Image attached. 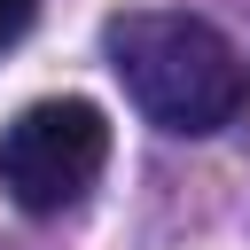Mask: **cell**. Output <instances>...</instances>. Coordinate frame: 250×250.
I'll return each instance as SVG.
<instances>
[{
	"instance_id": "cell-1",
	"label": "cell",
	"mask_w": 250,
	"mask_h": 250,
	"mask_svg": "<svg viewBox=\"0 0 250 250\" xmlns=\"http://www.w3.org/2000/svg\"><path fill=\"white\" fill-rule=\"evenodd\" d=\"M102 55H109L117 86L133 94V109H141L148 125H164V133H219V125L250 102L242 55H234L203 16H180V8L109 16Z\"/></svg>"
},
{
	"instance_id": "cell-2",
	"label": "cell",
	"mask_w": 250,
	"mask_h": 250,
	"mask_svg": "<svg viewBox=\"0 0 250 250\" xmlns=\"http://www.w3.org/2000/svg\"><path fill=\"white\" fill-rule=\"evenodd\" d=\"M109 164V117L78 94H55V102H31L0 125V188L8 203L23 211H70Z\"/></svg>"
},
{
	"instance_id": "cell-3",
	"label": "cell",
	"mask_w": 250,
	"mask_h": 250,
	"mask_svg": "<svg viewBox=\"0 0 250 250\" xmlns=\"http://www.w3.org/2000/svg\"><path fill=\"white\" fill-rule=\"evenodd\" d=\"M31 16H39V0H0V47H16L31 31Z\"/></svg>"
}]
</instances>
